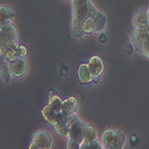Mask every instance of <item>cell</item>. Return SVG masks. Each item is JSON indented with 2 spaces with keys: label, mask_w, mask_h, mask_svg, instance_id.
<instances>
[{
  "label": "cell",
  "mask_w": 149,
  "mask_h": 149,
  "mask_svg": "<svg viewBox=\"0 0 149 149\" xmlns=\"http://www.w3.org/2000/svg\"><path fill=\"white\" fill-rule=\"evenodd\" d=\"M97 13L98 10L89 0H73L72 31L74 37L79 38L84 36L82 31L83 22L89 16H95Z\"/></svg>",
  "instance_id": "6da1fadb"
},
{
  "label": "cell",
  "mask_w": 149,
  "mask_h": 149,
  "mask_svg": "<svg viewBox=\"0 0 149 149\" xmlns=\"http://www.w3.org/2000/svg\"><path fill=\"white\" fill-rule=\"evenodd\" d=\"M129 36L134 49L149 59V30H137L132 28Z\"/></svg>",
  "instance_id": "7a4b0ae2"
},
{
  "label": "cell",
  "mask_w": 149,
  "mask_h": 149,
  "mask_svg": "<svg viewBox=\"0 0 149 149\" xmlns=\"http://www.w3.org/2000/svg\"><path fill=\"white\" fill-rule=\"evenodd\" d=\"M125 143V135L120 130L108 129L102 136V144L104 148L121 149Z\"/></svg>",
  "instance_id": "3957f363"
},
{
  "label": "cell",
  "mask_w": 149,
  "mask_h": 149,
  "mask_svg": "<svg viewBox=\"0 0 149 149\" xmlns=\"http://www.w3.org/2000/svg\"><path fill=\"white\" fill-rule=\"evenodd\" d=\"M0 40H1V51L6 50L13 44L17 43L18 32L15 26L12 22L1 25L0 29Z\"/></svg>",
  "instance_id": "277c9868"
},
{
  "label": "cell",
  "mask_w": 149,
  "mask_h": 149,
  "mask_svg": "<svg viewBox=\"0 0 149 149\" xmlns=\"http://www.w3.org/2000/svg\"><path fill=\"white\" fill-rule=\"evenodd\" d=\"M132 28L137 30H149L147 12L142 8L135 10L132 17Z\"/></svg>",
  "instance_id": "5b68a950"
},
{
  "label": "cell",
  "mask_w": 149,
  "mask_h": 149,
  "mask_svg": "<svg viewBox=\"0 0 149 149\" xmlns=\"http://www.w3.org/2000/svg\"><path fill=\"white\" fill-rule=\"evenodd\" d=\"M8 64L11 73L15 78L20 79L23 77L28 72L29 66L25 58H17L15 60L9 61Z\"/></svg>",
  "instance_id": "8992f818"
},
{
  "label": "cell",
  "mask_w": 149,
  "mask_h": 149,
  "mask_svg": "<svg viewBox=\"0 0 149 149\" xmlns=\"http://www.w3.org/2000/svg\"><path fill=\"white\" fill-rule=\"evenodd\" d=\"M86 126H87V124L84 123V121L79 120L76 123H74L72 126H71L68 138L70 139H72V140L81 144L84 139Z\"/></svg>",
  "instance_id": "52a82bcc"
},
{
  "label": "cell",
  "mask_w": 149,
  "mask_h": 149,
  "mask_svg": "<svg viewBox=\"0 0 149 149\" xmlns=\"http://www.w3.org/2000/svg\"><path fill=\"white\" fill-rule=\"evenodd\" d=\"M32 142L40 149H48L52 146V137L47 130H38L33 135Z\"/></svg>",
  "instance_id": "ba28073f"
},
{
  "label": "cell",
  "mask_w": 149,
  "mask_h": 149,
  "mask_svg": "<svg viewBox=\"0 0 149 149\" xmlns=\"http://www.w3.org/2000/svg\"><path fill=\"white\" fill-rule=\"evenodd\" d=\"M88 64L89 70H90L93 77H100L103 74L104 66V63H103L102 59L99 56H92L89 59Z\"/></svg>",
  "instance_id": "9c48e42d"
},
{
  "label": "cell",
  "mask_w": 149,
  "mask_h": 149,
  "mask_svg": "<svg viewBox=\"0 0 149 149\" xmlns=\"http://www.w3.org/2000/svg\"><path fill=\"white\" fill-rule=\"evenodd\" d=\"M77 76L81 84H88L93 80V75L89 70L88 63H81L78 67Z\"/></svg>",
  "instance_id": "30bf717a"
},
{
  "label": "cell",
  "mask_w": 149,
  "mask_h": 149,
  "mask_svg": "<svg viewBox=\"0 0 149 149\" xmlns=\"http://www.w3.org/2000/svg\"><path fill=\"white\" fill-rule=\"evenodd\" d=\"M78 110H79V102L74 97H70L64 101H63L62 112L67 116L76 113Z\"/></svg>",
  "instance_id": "8fae6325"
},
{
  "label": "cell",
  "mask_w": 149,
  "mask_h": 149,
  "mask_svg": "<svg viewBox=\"0 0 149 149\" xmlns=\"http://www.w3.org/2000/svg\"><path fill=\"white\" fill-rule=\"evenodd\" d=\"M0 74L1 77L4 79V80L6 83H9L11 80V77L13 76L9 68V64L8 61L6 59V57L1 54V56H0Z\"/></svg>",
  "instance_id": "7c38bea8"
},
{
  "label": "cell",
  "mask_w": 149,
  "mask_h": 149,
  "mask_svg": "<svg viewBox=\"0 0 149 149\" xmlns=\"http://www.w3.org/2000/svg\"><path fill=\"white\" fill-rule=\"evenodd\" d=\"M41 113H42V115H43L44 119L47 121L48 123L53 124V125L55 124L56 117H57V113L54 110L49 104L46 105L43 108Z\"/></svg>",
  "instance_id": "4fadbf2b"
},
{
  "label": "cell",
  "mask_w": 149,
  "mask_h": 149,
  "mask_svg": "<svg viewBox=\"0 0 149 149\" xmlns=\"http://www.w3.org/2000/svg\"><path fill=\"white\" fill-rule=\"evenodd\" d=\"M13 17H15V15L8 7L5 6H0V24L4 25L8 22H11Z\"/></svg>",
  "instance_id": "5bb4252c"
},
{
  "label": "cell",
  "mask_w": 149,
  "mask_h": 149,
  "mask_svg": "<svg viewBox=\"0 0 149 149\" xmlns=\"http://www.w3.org/2000/svg\"><path fill=\"white\" fill-rule=\"evenodd\" d=\"M18 47L19 45L17 43L13 44V46H11L10 47L6 48L4 51H1V54L6 57V59L9 62V61H13L15 60L17 58H19V55H18Z\"/></svg>",
  "instance_id": "9a60e30c"
},
{
  "label": "cell",
  "mask_w": 149,
  "mask_h": 149,
  "mask_svg": "<svg viewBox=\"0 0 149 149\" xmlns=\"http://www.w3.org/2000/svg\"><path fill=\"white\" fill-rule=\"evenodd\" d=\"M97 139V130L95 129L93 126L87 124L86 126V130H85V135H84V139L83 141L81 144H87V143H90L93 140Z\"/></svg>",
  "instance_id": "2e32d148"
},
{
  "label": "cell",
  "mask_w": 149,
  "mask_h": 149,
  "mask_svg": "<svg viewBox=\"0 0 149 149\" xmlns=\"http://www.w3.org/2000/svg\"><path fill=\"white\" fill-rule=\"evenodd\" d=\"M82 31L84 35H90L95 32V16H89L83 22Z\"/></svg>",
  "instance_id": "e0dca14e"
},
{
  "label": "cell",
  "mask_w": 149,
  "mask_h": 149,
  "mask_svg": "<svg viewBox=\"0 0 149 149\" xmlns=\"http://www.w3.org/2000/svg\"><path fill=\"white\" fill-rule=\"evenodd\" d=\"M105 24L106 19L104 15L98 11V13L95 15V31H102L105 28Z\"/></svg>",
  "instance_id": "ac0fdd59"
},
{
  "label": "cell",
  "mask_w": 149,
  "mask_h": 149,
  "mask_svg": "<svg viewBox=\"0 0 149 149\" xmlns=\"http://www.w3.org/2000/svg\"><path fill=\"white\" fill-rule=\"evenodd\" d=\"M48 104H49L56 113L62 112L63 101H62V99L57 96V95H54V96H49Z\"/></svg>",
  "instance_id": "d6986e66"
},
{
  "label": "cell",
  "mask_w": 149,
  "mask_h": 149,
  "mask_svg": "<svg viewBox=\"0 0 149 149\" xmlns=\"http://www.w3.org/2000/svg\"><path fill=\"white\" fill-rule=\"evenodd\" d=\"M67 124H68V116H67L66 114H64L63 112L57 113V117L56 120V123H55V124H54L55 129L64 127Z\"/></svg>",
  "instance_id": "ffe728a7"
},
{
  "label": "cell",
  "mask_w": 149,
  "mask_h": 149,
  "mask_svg": "<svg viewBox=\"0 0 149 149\" xmlns=\"http://www.w3.org/2000/svg\"><path fill=\"white\" fill-rule=\"evenodd\" d=\"M104 146L101 145V143L97 139L93 140L90 143H87V144H80V148L81 149H93V148H96V149H101L104 148Z\"/></svg>",
  "instance_id": "44dd1931"
},
{
  "label": "cell",
  "mask_w": 149,
  "mask_h": 149,
  "mask_svg": "<svg viewBox=\"0 0 149 149\" xmlns=\"http://www.w3.org/2000/svg\"><path fill=\"white\" fill-rule=\"evenodd\" d=\"M57 134L61 137H68L69 135V132H70V126L67 124L66 126L64 127H62V128H57L56 129Z\"/></svg>",
  "instance_id": "7402d4cb"
},
{
  "label": "cell",
  "mask_w": 149,
  "mask_h": 149,
  "mask_svg": "<svg viewBox=\"0 0 149 149\" xmlns=\"http://www.w3.org/2000/svg\"><path fill=\"white\" fill-rule=\"evenodd\" d=\"M27 53H28V50H27L26 47L23 45H19V47H18L19 58H25V56H27Z\"/></svg>",
  "instance_id": "603a6c76"
},
{
  "label": "cell",
  "mask_w": 149,
  "mask_h": 149,
  "mask_svg": "<svg viewBox=\"0 0 149 149\" xmlns=\"http://www.w3.org/2000/svg\"><path fill=\"white\" fill-rule=\"evenodd\" d=\"M67 148H68V149H79L80 148V144L69 139L68 143H67Z\"/></svg>",
  "instance_id": "cb8c5ba5"
},
{
  "label": "cell",
  "mask_w": 149,
  "mask_h": 149,
  "mask_svg": "<svg viewBox=\"0 0 149 149\" xmlns=\"http://www.w3.org/2000/svg\"><path fill=\"white\" fill-rule=\"evenodd\" d=\"M133 49H134V47H133V45L131 44H129L127 47H126V48H125V51L127 52V54H128V55H131V54H132V52H133Z\"/></svg>",
  "instance_id": "d4e9b609"
},
{
  "label": "cell",
  "mask_w": 149,
  "mask_h": 149,
  "mask_svg": "<svg viewBox=\"0 0 149 149\" xmlns=\"http://www.w3.org/2000/svg\"><path fill=\"white\" fill-rule=\"evenodd\" d=\"M99 39H100V42H101L102 44H104V43H106V41H107V38H106V36H105L104 33H102V34L99 36Z\"/></svg>",
  "instance_id": "484cf974"
},
{
  "label": "cell",
  "mask_w": 149,
  "mask_h": 149,
  "mask_svg": "<svg viewBox=\"0 0 149 149\" xmlns=\"http://www.w3.org/2000/svg\"><path fill=\"white\" fill-rule=\"evenodd\" d=\"M99 79H100V77H93V80L92 81L95 84H97V83L99 82Z\"/></svg>",
  "instance_id": "4316f807"
},
{
  "label": "cell",
  "mask_w": 149,
  "mask_h": 149,
  "mask_svg": "<svg viewBox=\"0 0 149 149\" xmlns=\"http://www.w3.org/2000/svg\"><path fill=\"white\" fill-rule=\"evenodd\" d=\"M147 15H148V22H149V9H148V12H147Z\"/></svg>",
  "instance_id": "83f0119b"
}]
</instances>
